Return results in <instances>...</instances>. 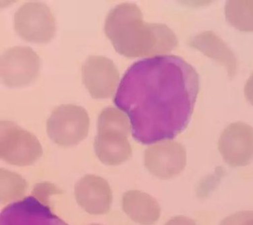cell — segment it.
I'll return each instance as SVG.
<instances>
[{"label":"cell","instance_id":"13","mask_svg":"<svg viewBox=\"0 0 253 225\" xmlns=\"http://www.w3.org/2000/svg\"><path fill=\"white\" fill-rule=\"evenodd\" d=\"M123 208L133 221L142 225L154 224L160 217L161 208L156 199L137 190L124 194Z\"/></svg>","mask_w":253,"mask_h":225},{"label":"cell","instance_id":"5","mask_svg":"<svg viewBox=\"0 0 253 225\" xmlns=\"http://www.w3.org/2000/svg\"><path fill=\"white\" fill-rule=\"evenodd\" d=\"M89 123L87 112L83 107L61 105L47 120V135L56 144L73 146L86 137Z\"/></svg>","mask_w":253,"mask_h":225},{"label":"cell","instance_id":"9","mask_svg":"<svg viewBox=\"0 0 253 225\" xmlns=\"http://www.w3.org/2000/svg\"><path fill=\"white\" fill-rule=\"evenodd\" d=\"M218 147L223 160L232 167H245L253 160V128L246 123H232L222 133Z\"/></svg>","mask_w":253,"mask_h":225},{"label":"cell","instance_id":"20","mask_svg":"<svg viewBox=\"0 0 253 225\" xmlns=\"http://www.w3.org/2000/svg\"><path fill=\"white\" fill-rule=\"evenodd\" d=\"M245 94L247 100L253 105V73L245 85Z\"/></svg>","mask_w":253,"mask_h":225},{"label":"cell","instance_id":"16","mask_svg":"<svg viewBox=\"0 0 253 225\" xmlns=\"http://www.w3.org/2000/svg\"><path fill=\"white\" fill-rule=\"evenodd\" d=\"M27 183L17 173L1 169L0 171V202L7 204L19 200L25 195Z\"/></svg>","mask_w":253,"mask_h":225},{"label":"cell","instance_id":"12","mask_svg":"<svg viewBox=\"0 0 253 225\" xmlns=\"http://www.w3.org/2000/svg\"><path fill=\"white\" fill-rule=\"evenodd\" d=\"M75 197L79 205L91 215H104L112 206V192L108 182L95 175H86L77 182Z\"/></svg>","mask_w":253,"mask_h":225},{"label":"cell","instance_id":"10","mask_svg":"<svg viewBox=\"0 0 253 225\" xmlns=\"http://www.w3.org/2000/svg\"><path fill=\"white\" fill-rule=\"evenodd\" d=\"M82 71L83 83L93 98L106 99L114 95L120 75L113 61L104 56H89Z\"/></svg>","mask_w":253,"mask_h":225},{"label":"cell","instance_id":"1","mask_svg":"<svg viewBox=\"0 0 253 225\" xmlns=\"http://www.w3.org/2000/svg\"><path fill=\"white\" fill-rule=\"evenodd\" d=\"M199 91V77L183 59L162 55L132 64L114 102L130 119L143 144L173 139L188 126Z\"/></svg>","mask_w":253,"mask_h":225},{"label":"cell","instance_id":"14","mask_svg":"<svg viewBox=\"0 0 253 225\" xmlns=\"http://www.w3.org/2000/svg\"><path fill=\"white\" fill-rule=\"evenodd\" d=\"M189 45L224 66L229 77L233 78L237 69L235 56L226 44L215 33L206 31L197 35L191 39Z\"/></svg>","mask_w":253,"mask_h":225},{"label":"cell","instance_id":"8","mask_svg":"<svg viewBox=\"0 0 253 225\" xmlns=\"http://www.w3.org/2000/svg\"><path fill=\"white\" fill-rule=\"evenodd\" d=\"M186 165V149L178 142L166 140L154 143L146 149L145 167L158 178H172L180 174Z\"/></svg>","mask_w":253,"mask_h":225},{"label":"cell","instance_id":"15","mask_svg":"<svg viewBox=\"0 0 253 225\" xmlns=\"http://www.w3.org/2000/svg\"><path fill=\"white\" fill-rule=\"evenodd\" d=\"M227 20L241 31H253V1L230 0L225 7Z\"/></svg>","mask_w":253,"mask_h":225},{"label":"cell","instance_id":"3","mask_svg":"<svg viewBox=\"0 0 253 225\" xmlns=\"http://www.w3.org/2000/svg\"><path fill=\"white\" fill-rule=\"evenodd\" d=\"M98 134L94 142L96 155L106 165L116 166L132 155L128 140L130 120L125 112L114 107L103 109L98 117Z\"/></svg>","mask_w":253,"mask_h":225},{"label":"cell","instance_id":"19","mask_svg":"<svg viewBox=\"0 0 253 225\" xmlns=\"http://www.w3.org/2000/svg\"><path fill=\"white\" fill-rule=\"evenodd\" d=\"M165 225H197L192 219L183 216H179L171 219Z\"/></svg>","mask_w":253,"mask_h":225},{"label":"cell","instance_id":"2","mask_svg":"<svg viewBox=\"0 0 253 225\" xmlns=\"http://www.w3.org/2000/svg\"><path fill=\"white\" fill-rule=\"evenodd\" d=\"M104 31L116 50L127 58L162 56L178 45V39L167 25L145 23L134 3H123L112 8Z\"/></svg>","mask_w":253,"mask_h":225},{"label":"cell","instance_id":"6","mask_svg":"<svg viewBox=\"0 0 253 225\" xmlns=\"http://www.w3.org/2000/svg\"><path fill=\"white\" fill-rule=\"evenodd\" d=\"M14 25L20 38L34 43H48L56 31L50 9L39 1H28L22 5L14 14Z\"/></svg>","mask_w":253,"mask_h":225},{"label":"cell","instance_id":"7","mask_svg":"<svg viewBox=\"0 0 253 225\" xmlns=\"http://www.w3.org/2000/svg\"><path fill=\"white\" fill-rule=\"evenodd\" d=\"M40 69V56L30 47H11L1 54L0 59L1 81L10 88L31 84L38 77Z\"/></svg>","mask_w":253,"mask_h":225},{"label":"cell","instance_id":"4","mask_svg":"<svg viewBox=\"0 0 253 225\" xmlns=\"http://www.w3.org/2000/svg\"><path fill=\"white\" fill-rule=\"evenodd\" d=\"M43 154L42 145L34 135L16 123L1 121L0 123V156L10 165H32Z\"/></svg>","mask_w":253,"mask_h":225},{"label":"cell","instance_id":"17","mask_svg":"<svg viewBox=\"0 0 253 225\" xmlns=\"http://www.w3.org/2000/svg\"><path fill=\"white\" fill-rule=\"evenodd\" d=\"M62 191L56 186L49 182L38 183L33 188L32 196L44 205L49 206V197L54 194L62 193Z\"/></svg>","mask_w":253,"mask_h":225},{"label":"cell","instance_id":"18","mask_svg":"<svg viewBox=\"0 0 253 225\" xmlns=\"http://www.w3.org/2000/svg\"><path fill=\"white\" fill-rule=\"evenodd\" d=\"M253 211L238 212L226 218L219 225H245Z\"/></svg>","mask_w":253,"mask_h":225},{"label":"cell","instance_id":"21","mask_svg":"<svg viewBox=\"0 0 253 225\" xmlns=\"http://www.w3.org/2000/svg\"><path fill=\"white\" fill-rule=\"evenodd\" d=\"M245 225H253V214L251 216L247 222H246Z\"/></svg>","mask_w":253,"mask_h":225},{"label":"cell","instance_id":"11","mask_svg":"<svg viewBox=\"0 0 253 225\" xmlns=\"http://www.w3.org/2000/svg\"><path fill=\"white\" fill-rule=\"evenodd\" d=\"M0 225H68L53 214L49 206L29 196L5 207L0 216Z\"/></svg>","mask_w":253,"mask_h":225},{"label":"cell","instance_id":"22","mask_svg":"<svg viewBox=\"0 0 253 225\" xmlns=\"http://www.w3.org/2000/svg\"><path fill=\"white\" fill-rule=\"evenodd\" d=\"M98 225V224H92V225Z\"/></svg>","mask_w":253,"mask_h":225}]
</instances>
